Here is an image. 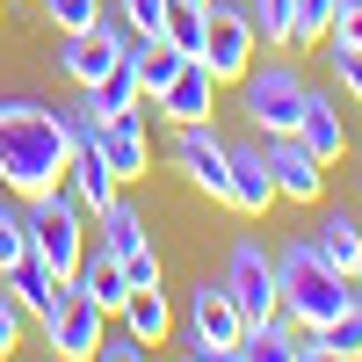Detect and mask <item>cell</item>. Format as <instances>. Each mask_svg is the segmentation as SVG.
Returning a JSON list of instances; mask_svg holds the SVG:
<instances>
[{"label":"cell","mask_w":362,"mask_h":362,"mask_svg":"<svg viewBox=\"0 0 362 362\" xmlns=\"http://www.w3.org/2000/svg\"><path fill=\"white\" fill-rule=\"evenodd\" d=\"M8 290H15V305H22L29 319H51V305L66 297V276H58V268H51L37 247H29V254L8 268Z\"/></svg>","instance_id":"obj_14"},{"label":"cell","mask_w":362,"mask_h":362,"mask_svg":"<svg viewBox=\"0 0 362 362\" xmlns=\"http://www.w3.org/2000/svg\"><path fill=\"white\" fill-rule=\"evenodd\" d=\"M174 167L189 174V189L210 196V203H225V174H232V145L210 131V124H181L174 138Z\"/></svg>","instance_id":"obj_8"},{"label":"cell","mask_w":362,"mask_h":362,"mask_svg":"<svg viewBox=\"0 0 362 362\" xmlns=\"http://www.w3.org/2000/svg\"><path fill=\"white\" fill-rule=\"evenodd\" d=\"M312 254L326 268H341V276H355V254H362V225L348 218V210H334V218L312 225Z\"/></svg>","instance_id":"obj_21"},{"label":"cell","mask_w":362,"mask_h":362,"mask_svg":"<svg viewBox=\"0 0 362 362\" xmlns=\"http://www.w3.org/2000/svg\"><path fill=\"white\" fill-rule=\"evenodd\" d=\"M109 8L131 22V37H160V22H167L174 0H109Z\"/></svg>","instance_id":"obj_28"},{"label":"cell","mask_w":362,"mask_h":362,"mask_svg":"<svg viewBox=\"0 0 362 362\" xmlns=\"http://www.w3.org/2000/svg\"><path fill=\"white\" fill-rule=\"evenodd\" d=\"M348 8H362V0H334V15H348Z\"/></svg>","instance_id":"obj_34"},{"label":"cell","mask_w":362,"mask_h":362,"mask_svg":"<svg viewBox=\"0 0 362 362\" xmlns=\"http://www.w3.org/2000/svg\"><path fill=\"white\" fill-rule=\"evenodd\" d=\"M261 153H268V174H276V196H290V203H319L326 196V160L297 131L290 138H261Z\"/></svg>","instance_id":"obj_10"},{"label":"cell","mask_w":362,"mask_h":362,"mask_svg":"<svg viewBox=\"0 0 362 362\" xmlns=\"http://www.w3.org/2000/svg\"><path fill=\"white\" fill-rule=\"evenodd\" d=\"M29 254V218H22V210L8 203V196H0V276H8V268Z\"/></svg>","instance_id":"obj_27"},{"label":"cell","mask_w":362,"mask_h":362,"mask_svg":"<svg viewBox=\"0 0 362 362\" xmlns=\"http://www.w3.org/2000/svg\"><path fill=\"white\" fill-rule=\"evenodd\" d=\"M189 8H210V0H189Z\"/></svg>","instance_id":"obj_36"},{"label":"cell","mask_w":362,"mask_h":362,"mask_svg":"<svg viewBox=\"0 0 362 362\" xmlns=\"http://www.w3.org/2000/svg\"><path fill=\"white\" fill-rule=\"evenodd\" d=\"M247 15H254V37H261V44L290 51V15H297V0H247Z\"/></svg>","instance_id":"obj_26"},{"label":"cell","mask_w":362,"mask_h":362,"mask_svg":"<svg viewBox=\"0 0 362 362\" xmlns=\"http://www.w3.org/2000/svg\"><path fill=\"white\" fill-rule=\"evenodd\" d=\"M95 355H102V362H138V355H145V341L131 334V326H116V334H102V348H95Z\"/></svg>","instance_id":"obj_32"},{"label":"cell","mask_w":362,"mask_h":362,"mask_svg":"<svg viewBox=\"0 0 362 362\" xmlns=\"http://www.w3.org/2000/svg\"><path fill=\"white\" fill-rule=\"evenodd\" d=\"M218 283L232 290V305H239V319H247V326H261V319H276V312H283L276 261H268L261 239H232V254H225V276H218Z\"/></svg>","instance_id":"obj_7"},{"label":"cell","mask_w":362,"mask_h":362,"mask_svg":"<svg viewBox=\"0 0 362 362\" xmlns=\"http://www.w3.org/2000/svg\"><path fill=\"white\" fill-rule=\"evenodd\" d=\"M326 44H334V87L362 102V44H341V37H326Z\"/></svg>","instance_id":"obj_29"},{"label":"cell","mask_w":362,"mask_h":362,"mask_svg":"<svg viewBox=\"0 0 362 362\" xmlns=\"http://www.w3.org/2000/svg\"><path fill=\"white\" fill-rule=\"evenodd\" d=\"M355 283H362V254H355Z\"/></svg>","instance_id":"obj_35"},{"label":"cell","mask_w":362,"mask_h":362,"mask_svg":"<svg viewBox=\"0 0 362 362\" xmlns=\"http://www.w3.org/2000/svg\"><path fill=\"white\" fill-rule=\"evenodd\" d=\"M239 334H247V319H239V305H232V290L210 276V283H196V297H189V348L196 362H232L239 355Z\"/></svg>","instance_id":"obj_5"},{"label":"cell","mask_w":362,"mask_h":362,"mask_svg":"<svg viewBox=\"0 0 362 362\" xmlns=\"http://www.w3.org/2000/svg\"><path fill=\"white\" fill-rule=\"evenodd\" d=\"M305 95H312V87L297 80L290 58H268V66H247V73H239V102H247V124H254L261 138H290L297 116H305Z\"/></svg>","instance_id":"obj_4"},{"label":"cell","mask_w":362,"mask_h":362,"mask_svg":"<svg viewBox=\"0 0 362 362\" xmlns=\"http://www.w3.org/2000/svg\"><path fill=\"white\" fill-rule=\"evenodd\" d=\"M326 29H334V0H297V15H290V51L326 44Z\"/></svg>","instance_id":"obj_25"},{"label":"cell","mask_w":362,"mask_h":362,"mask_svg":"<svg viewBox=\"0 0 362 362\" xmlns=\"http://www.w3.org/2000/svg\"><path fill=\"white\" fill-rule=\"evenodd\" d=\"M225 203L239 218H261L276 203V174H268V153L261 145H232V174H225Z\"/></svg>","instance_id":"obj_12"},{"label":"cell","mask_w":362,"mask_h":362,"mask_svg":"<svg viewBox=\"0 0 362 362\" xmlns=\"http://www.w3.org/2000/svg\"><path fill=\"white\" fill-rule=\"evenodd\" d=\"M44 15L73 37V29H95V22H102V0H44Z\"/></svg>","instance_id":"obj_30"},{"label":"cell","mask_w":362,"mask_h":362,"mask_svg":"<svg viewBox=\"0 0 362 362\" xmlns=\"http://www.w3.org/2000/svg\"><path fill=\"white\" fill-rule=\"evenodd\" d=\"M160 37L181 51V58H203V8H189V0H174L167 22H160Z\"/></svg>","instance_id":"obj_24"},{"label":"cell","mask_w":362,"mask_h":362,"mask_svg":"<svg viewBox=\"0 0 362 362\" xmlns=\"http://www.w3.org/2000/svg\"><path fill=\"white\" fill-rule=\"evenodd\" d=\"M73 290H80V297H95L102 312H124V297H131L124 261H116V254H102V247H87V254H80V268H73Z\"/></svg>","instance_id":"obj_16"},{"label":"cell","mask_w":362,"mask_h":362,"mask_svg":"<svg viewBox=\"0 0 362 362\" xmlns=\"http://www.w3.org/2000/svg\"><path fill=\"white\" fill-rule=\"evenodd\" d=\"M131 73H138V87H145V102H160V87L181 73V51L167 44V37H131Z\"/></svg>","instance_id":"obj_20"},{"label":"cell","mask_w":362,"mask_h":362,"mask_svg":"<svg viewBox=\"0 0 362 362\" xmlns=\"http://www.w3.org/2000/svg\"><path fill=\"white\" fill-rule=\"evenodd\" d=\"M145 116H153V109H131V116H109V124H102V160H109V174H116V181H138L145 167H153Z\"/></svg>","instance_id":"obj_13"},{"label":"cell","mask_w":362,"mask_h":362,"mask_svg":"<svg viewBox=\"0 0 362 362\" xmlns=\"http://www.w3.org/2000/svg\"><path fill=\"white\" fill-rule=\"evenodd\" d=\"M276 290H283V319L290 326H326L334 312H348L362 283L341 276V268H326L312 254V239H290V247H276Z\"/></svg>","instance_id":"obj_2"},{"label":"cell","mask_w":362,"mask_h":362,"mask_svg":"<svg viewBox=\"0 0 362 362\" xmlns=\"http://www.w3.org/2000/svg\"><path fill=\"white\" fill-rule=\"evenodd\" d=\"M326 37H341V44H362V8H348V15H334V29Z\"/></svg>","instance_id":"obj_33"},{"label":"cell","mask_w":362,"mask_h":362,"mask_svg":"<svg viewBox=\"0 0 362 362\" xmlns=\"http://www.w3.org/2000/svg\"><path fill=\"white\" fill-rule=\"evenodd\" d=\"M22 218H29V247L73 283V268H80V254H87V210H80V196L66 189V181H51L44 196L22 203Z\"/></svg>","instance_id":"obj_3"},{"label":"cell","mask_w":362,"mask_h":362,"mask_svg":"<svg viewBox=\"0 0 362 362\" xmlns=\"http://www.w3.org/2000/svg\"><path fill=\"white\" fill-rule=\"evenodd\" d=\"M102 319H109V312L95 305V297H80V290L66 283V297H58L51 319H44V341L66 355V362H87V355L102 348Z\"/></svg>","instance_id":"obj_9"},{"label":"cell","mask_w":362,"mask_h":362,"mask_svg":"<svg viewBox=\"0 0 362 362\" xmlns=\"http://www.w3.org/2000/svg\"><path fill=\"white\" fill-rule=\"evenodd\" d=\"M124 283H131V290L160 283V254H153V247H131V254H124Z\"/></svg>","instance_id":"obj_31"},{"label":"cell","mask_w":362,"mask_h":362,"mask_svg":"<svg viewBox=\"0 0 362 362\" xmlns=\"http://www.w3.org/2000/svg\"><path fill=\"white\" fill-rule=\"evenodd\" d=\"M254 15L239 8V0H210L203 8V66L218 87H239V73L254 66Z\"/></svg>","instance_id":"obj_6"},{"label":"cell","mask_w":362,"mask_h":362,"mask_svg":"<svg viewBox=\"0 0 362 362\" xmlns=\"http://www.w3.org/2000/svg\"><path fill=\"white\" fill-rule=\"evenodd\" d=\"M124 326H131L145 348H160V341L174 334V305H167V290H160V283L131 290V297H124Z\"/></svg>","instance_id":"obj_19"},{"label":"cell","mask_w":362,"mask_h":362,"mask_svg":"<svg viewBox=\"0 0 362 362\" xmlns=\"http://www.w3.org/2000/svg\"><path fill=\"white\" fill-rule=\"evenodd\" d=\"M131 247H145V218H138V203H124V196H116V203L102 210V254H116V261H124Z\"/></svg>","instance_id":"obj_23"},{"label":"cell","mask_w":362,"mask_h":362,"mask_svg":"<svg viewBox=\"0 0 362 362\" xmlns=\"http://www.w3.org/2000/svg\"><path fill=\"white\" fill-rule=\"evenodd\" d=\"M312 334H319V362H362V297L326 326H312Z\"/></svg>","instance_id":"obj_22"},{"label":"cell","mask_w":362,"mask_h":362,"mask_svg":"<svg viewBox=\"0 0 362 362\" xmlns=\"http://www.w3.org/2000/svg\"><path fill=\"white\" fill-rule=\"evenodd\" d=\"M66 124L44 102H0V189L8 196H44L51 181H66Z\"/></svg>","instance_id":"obj_1"},{"label":"cell","mask_w":362,"mask_h":362,"mask_svg":"<svg viewBox=\"0 0 362 362\" xmlns=\"http://www.w3.org/2000/svg\"><path fill=\"white\" fill-rule=\"evenodd\" d=\"M297 138L312 145V153L334 167L341 153H348V124H341V109H334V95H305V116H297Z\"/></svg>","instance_id":"obj_17"},{"label":"cell","mask_w":362,"mask_h":362,"mask_svg":"<svg viewBox=\"0 0 362 362\" xmlns=\"http://www.w3.org/2000/svg\"><path fill=\"white\" fill-rule=\"evenodd\" d=\"M218 109V80H210L203 58H181V73L160 87V116L167 124H203V116Z\"/></svg>","instance_id":"obj_11"},{"label":"cell","mask_w":362,"mask_h":362,"mask_svg":"<svg viewBox=\"0 0 362 362\" xmlns=\"http://www.w3.org/2000/svg\"><path fill=\"white\" fill-rule=\"evenodd\" d=\"M80 102L95 109L102 124H109V116H131V109H145V87H138V73H131V58H116V66H109L95 87H80Z\"/></svg>","instance_id":"obj_18"},{"label":"cell","mask_w":362,"mask_h":362,"mask_svg":"<svg viewBox=\"0 0 362 362\" xmlns=\"http://www.w3.org/2000/svg\"><path fill=\"white\" fill-rule=\"evenodd\" d=\"M66 189L80 196V210H87V218H102V210H109L116 196H124V181L109 174L102 145H87V153H73V160H66Z\"/></svg>","instance_id":"obj_15"}]
</instances>
